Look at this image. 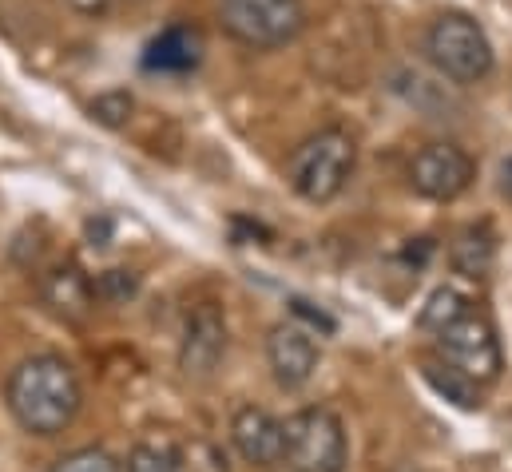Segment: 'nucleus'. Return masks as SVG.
<instances>
[{
    "mask_svg": "<svg viewBox=\"0 0 512 472\" xmlns=\"http://www.w3.org/2000/svg\"><path fill=\"white\" fill-rule=\"evenodd\" d=\"M4 405L24 433L60 437L76 421L84 405V389L76 369L60 354H32L8 373Z\"/></svg>",
    "mask_w": 512,
    "mask_h": 472,
    "instance_id": "nucleus-1",
    "label": "nucleus"
},
{
    "mask_svg": "<svg viewBox=\"0 0 512 472\" xmlns=\"http://www.w3.org/2000/svg\"><path fill=\"white\" fill-rule=\"evenodd\" d=\"M354 167H358L354 135L346 127H322L294 147V155L286 159V179H290L298 199L334 203L346 191Z\"/></svg>",
    "mask_w": 512,
    "mask_h": 472,
    "instance_id": "nucleus-2",
    "label": "nucleus"
},
{
    "mask_svg": "<svg viewBox=\"0 0 512 472\" xmlns=\"http://www.w3.org/2000/svg\"><path fill=\"white\" fill-rule=\"evenodd\" d=\"M425 60L449 84H461V88L489 80L497 68V52H493L489 32L465 12H441L425 28Z\"/></svg>",
    "mask_w": 512,
    "mask_h": 472,
    "instance_id": "nucleus-3",
    "label": "nucleus"
},
{
    "mask_svg": "<svg viewBox=\"0 0 512 472\" xmlns=\"http://www.w3.org/2000/svg\"><path fill=\"white\" fill-rule=\"evenodd\" d=\"M282 461L294 472H346L350 445L338 413L310 405L282 421Z\"/></svg>",
    "mask_w": 512,
    "mask_h": 472,
    "instance_id": "nucleus-4",
    "label": "nucleus"
},
{
    "mask_svg": "<svg viewBox=\"0 0 512 472\" xmlns=\"http://www.w3.org/2000/svg\"><path fill=\"white\" fill-rule=\"evenodd\" d=\"M215 8H219L223 32L255 52L286 48L306 28L302 0H219Z\"/></svg>",
    "mask_w": 512,
    "mask_h": 472,
    "instance_id": "nucleus-5",
    "label": "nucleus"
},
{
    "mask_svg": "<svg viewBox=\"0 0 512 472\" xmlns=\"http://www.w3.org/2000/svg\"><path fill=\"white\" fill-rule=\"evenodd\" d=\"M437 357L449 361L453 369H461L469 381H477L481 389L493 385L505 369V354H501V338L497 326L485 310L469 306L461 310L449 326L437 330Z\"/></svg>",
    "mask_w": 512,
    "mask_h": 472,
    "instance_id": "nucleus-6",
    "label": "nucleus"
},
{
    "mask_svg": "<svg viewBox=\"0 0 512 472\" xmlns=\"http://www.w3.org/2000/svg\"><path fill=\"white\" fill-rule=\"evenodd\" d=\"M477 179V163L465 147L457 143H425L413 159H409V187L421 195V199H433V203H453L461 199Z\"/></svg>",
    "mask_w": 512,
    "mask_h": 472,
    "instance_id": "nucleus-7",
    "label": "nucleus"
},
{
    "mask_svg": "<svg viewBox=\"0 0 512 472\" xmlns=\"http://www.w3.org/2000/svg\"><path fill=\"white\" fill-rule=\"evenodd\" d=\"M223 354H227V318L215 302H203L187 318V330L179 342V369L191 381H207L219 369Z\"/></svg>",
    "mask_w": 512,
    "mask_h": 472,
    "instance_id": "nucleus-8",
    "label": "nucleus"
},
{
    "mask_svg": "<svg viewBox=\"0 0 512 472\" xmlns=\"http://www.w3.org/2000/svg\"><path fill=\"white\" fill-rule=\"evenodd\" d=\"M318 342L306 326L298 322H278L270 334H266V361H270V373L282 389H302L314 369H318Z\"/></svg>",
    "mask_w": 512,
    "mask_h": 472,
    "instance_id": "nucleus-9",
    "label": "nucleus"
},
{
    "mask_svg": "<svg viewBox=\"0 0 512 472\" xmlns=\"http://www.w3.org/2000/svg\"><path fill=\"white\" fill-rule=\"evenodd\" d=\"M231 441L239 449V457L255 469H274L282 465V421H274L266 409L243 405L231 417Z\"/></svg>",
    "mask_w": 512,
    "mask_h": 472,
    "instance_id": "nucleus-10",
    "label": "nucleus"
},
{
    "mask_svg": "<svg viewBox=\"0 0 512 472\" xmlns=\"http://www.w3.org/2000/svg\"><path fill=\"white\" fill-rule=\"evenodd\" d=\"M199 60H203V36L191 24L163 28L147 44V52H143V68L147 72H175V76H183V72L199 68Z\"/></svg>",
    "mask_w": 512,
    "mask_h": 472,
    "instance_id": "nucleus-11",
    "label": "nucleus"
},
{
    "mask_svg": "<svg viewBox=\"0 0 512 472\" xmlns=\"http://www.w3.org/2000/svg\"><path fill=\"white\" fill-rule=\"evenodd\" d=\"M449 266L461 274V278H473V282H485L497 266V235L489 223H469L461 235L449 242Z\"/></svg>",
    "mask_w": 512,
    "mask_h": 472,
    "instance_id": "nucleus-12",
    "label": "nucleus"
},
{
    "mask_svg": "<svg viewBox=\"0 0 512 472\" xmlns=\"http://www.w3.org/2000/svg\"><path fill=\"white\" fill-rule=\"evenodd\" d=\"M92 282L76 270V266H56L48 278H44V302L68 318V322H80L88 310H92Z\"/></svg>",
    "mask_w": 512,
    "mask_h": 472,
    "instance_id": "nucleus-13",
    "label": "nucleus"
},
{
    "mask_svg": "<svg viewBox=\"0 0 512 472\" xmlns=\"http://www.w3.org/2000/svg\"><path fill=\"white\" fill-rule=\"evenodd\" d=\"M421 373H425V381L445 397V401H453V405H461V409H481L485 401H481V385L477 381H469L461 369H453L449 361H441V357H425L421 361Z\"/></svg>",
    "mask_w": 512,
    "mask_h": 472,
    "instance_id": "nucleus-14",
    "label": "nucleus"
},
{
    "mask_svg": "<svg viewBox=\"0 0 512 472\" xmlns=\"http://www.w3.org/2000/svg\"><path fill=\"white\" fill-rule=\"evenodd\" d=\"M128 472H183V453L167 437H147L128 453Z\"/></svg>",
    "mask_w": 512,
    "mask_h": 472,
    "instance_id": "nucleus-15",
    "label": "nucleus"
},
{
    "mask_svg": "<svg viewBox=\"0 0 512 472\" xmlns=\"http://www.w3.org/2000/svg\"><path fill=\"white\" fill-rule=\"evenodd\" d=\"M473 302L457 290V286H437L429 298H425V306H421V314H417V326L421 330H429V334H437L441 326H449L461 310H469Z\"/></svg>",
    "mask_w": 512,
    "mask_h": 472,
    "instance_id": "nucleus-16",
    "label": "nucleus"
},
{
    "mask_svg": "<svg viewBox=\"0 0 512 472\" xmlns=\"http://www.w3.org/2000/svg\"><path fill=\"white\" fill-rule=\"evenodd\" d=\"M52 472H124V469H120V461H116L112 453H104V449H76V453L60 457Z\"/></svg>",
    "mask_w": 512,
    "mask_h": 472,
    "instance_id": "nucleus-17",
    "label": "nucleus"
},
{
    "mask_svg": "<svg viewBox=\"0 0 512 472\" xmlns=\"http://www.w3.org/2000/svg\"><path fill=\"white\" fill-rule=\"evenodd\" d=\"M131 112H135V100L128 92H104V96L92 100V119L104 123V127H124Z\"/></svg>",
    "mask_w": 512,
    "mask_h": 472,
    "instance_id": "nucleus-18",
    "label": "nucleus"
},
{
    "mask_svg": "<svg viewBox=\"0 0 512 472\" xmlns=\"http://www.w3.org/2000/svg\"><path fill=\"white\" fill-rule=\"evenodd\" d=\"M92 294H100L108 302H128L131 294H135V278H131L128 270H108V274H100V282L92 286Z\"/></svg>",
    "mask_w": 512,
    "mask_h": 472,
    "instance_id": "nucleus-19",
    "label": "nucleus"
},
{
    "mask_svg": "<svg viewBox=\"0 0 512 472\" xmlns=\"http://www.w3.org/2000/svg\"><path fill=\"white\" fill-rule=\"evenodd\" d=\"M290 314H294L298 322H306V330L334 334V318H330V314H322V310H314V306H310V302H302V298H290Z\"/></svg>",
    "mask_w": 512,
    "mask_h": 472,
    "instance_id": "nucleus-20",
    "label": "nucleus"
},
{
    "mask_svg": "<svg viewBox=\"0 0 512 472\" xmlns=\"http://www.w3.org/2000/svg\"><path fill=\"white\" fill-rule=\"evenodd\" d=\"M68 4H72L76 12H84V16H100V12H104L112 0H68Z\"/></svg>",
    "mask_w": 512,
    "mask_h": 472,
    "instance_id": "nucleus-21",
    "label": "nucleus"
},
{
    "mask_svg": "<svg viewBox=\"0 0 512 472\" xmlns=\"http://www.w3.org/2000/svg\"><path fill=\"white\" fill-rule=\"evenodd\" d=\"M501 191H505V195L512 199V155L505 159V163H501Z\"/></svg>",
    "mask_w": 512,
    "mask_h": 472,
    "instance_id": "nucleus-22",
    "label": "nucleus"
}]
</instances>
